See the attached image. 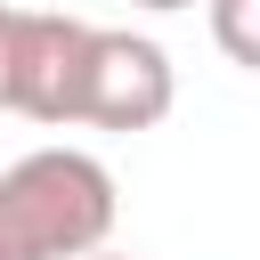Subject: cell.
<instances>
[{"mask_svg":"<svg viewBox=\"0 0 260 260\" xmlns=\"http://www.w3.org/2000/svg\"><path fill=\"white\" fill-rule=\"evenodd\" d=\"M130 8H154V16H179V8H195V0H130ZM211 8V0H203Z\"/></svg>","mask_w":260,"mask_h":260,"instance_id":"6","label":"cell"},{"mask_svg":"<svg viewBox=\"0 0 260 260\" xmlns=\"http://www.w3.org/2000/svg\"><path fill=\"white\" fill-rule=\"evenodd\" d=\"M211 41L228 65L260 73V0H211Z\"/></svg>","mask_w":260,"mask_h":260,"instance_id":"4","label":"cell"},{"mask_svg":"<svg viewBox=\"0 0 260 260\" xmlns=\"http://www.w3.org/2000/svg\"><path fill=\"white\" fill-rule=\"evenodd\" d=\"M98 260H138V252H98Z\"/></svg>","mask_w":260,"mask_h":260,"instance_id":"7","label":"cell"},{"mask_svg":"<svg viewBox=\"0 0 260 260\" xmlns=\"http://www.w3.org/2000/svg\"><path fill=\"white\" fill-rule=\"evenodd\" d=\"M98 32H106V24H81V16H57V8H24V41H16V98H8V114L49 122V130L81 122V114H89Z\"/></svg>","mask_w":260,"mask_h":260,"instance_id":"2","label":"cell"},{"mask_svg":"<svg viewBox=\"0 0 260 260\" xmlns=\"http://www.w3.org/2000/svg\"><path fill=\"white\" fill-rule=\"evenodd\" d=\"M179 106V73L162 57V41L106 24L98 32V65H89V130H154Z\"/></svg>","mask_w":260,"mask_h":260,"instance_id":"3","label":"cell"},{"mask_svg":"<svg viewBox=\"0 0 260 260\" xmlns=\"http://www.w3.org/2000/svg\"><path fill=\"white\" fill-rule=\"evenodd\" d=\"M114 171L81 146H32L0 171V260H98L114 236Z\"/></svg>","mask_w":260,"mask_h":260,"instance_id":"1","label":"cell"},{"mask_svg":"<svg viewBox=\"0 0 260 260\" xmlns=\"http://www.w3.org/2000/svg\"><path fill=\"white\" fill-rule=\"evenodd\" d=\"M16 41H24V8L0 0V114H8V98H16Z\"/></svg>","mask_w":260,"mask_h":260,"instance_id":"5","label":"cell"}]
</instances>
